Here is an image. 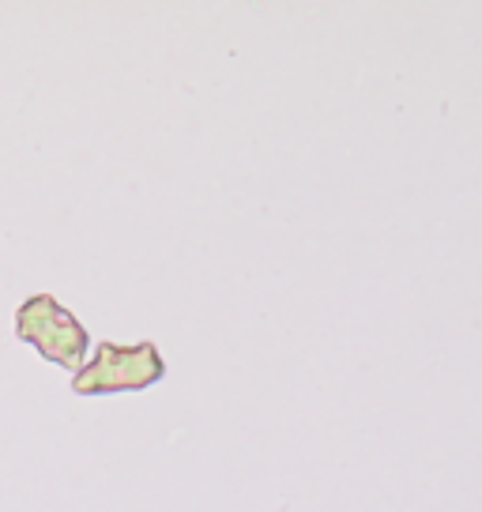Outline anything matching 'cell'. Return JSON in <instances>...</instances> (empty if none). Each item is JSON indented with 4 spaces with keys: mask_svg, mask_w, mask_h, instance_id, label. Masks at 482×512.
<instances>
[{
    "mask_svg": "<svg viewBox=\"0 0 482 512\" xmlns=\"http://www.w3.org/2000/svg\"><path fill=\"white\" fill-rule=\"evenodd\" d=\"M159 381H166V358L159 343H110L102 339L91 354V362H83L72 373V392L76 396H117V392H147Z\"/></svg>",
    "mask_w": 482,
    "mask_h": 512,
    "instance_id": "6da1fadb",
    "label": "cell"
},
{
    "mask_svg": "<svg viewBox=\"0 0 482 512\" xmlns=\"http://www.w3.org/2000/svg\"><path fill=\"white\" fill-rule=\"evenodd\" d=\"M12 328H16V339L31 343L38 351V358H46V362L68 369V373H76L91 354L87 328L49 290H38L19 305Z\"/></svg>",
    "mask_w": 482,
    "mask_h": 512,
    "instance_id": "7a4b0ae2",
    "label": "cell"
}]
</instances>
